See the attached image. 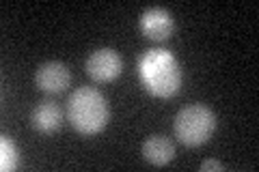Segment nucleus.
Returning <instances> with one entry per match:
<instances>
[{"instance_id": "f257e3e1", "label": "nucleus", "mask_w": 259, "mask_h": 172, "mask_svg": "<svg viewBox=\"0 0 259 172\" xmlns=\"http://www.w3.org/2000/svg\"><path fill=\"white\" fill-rule=\"evenodd\" d=\"M139 76L153 97L177 95L182 88V65L166 50H147L139 59Z\"/></svg>"}, {"instance_id": "f03ea898", "label": "nucleus", "mask_w": 259, "mask_h": 172, "mask_svg": "<svg viewBox=\"0 0 259 172\" xmlns=\"http://www.w3.org/2000/svg\"><path fill=\"white\" fill-rule=\"evenodd\" d=\"M67 119L71 127L82 136H95L106 129L110 119L108 101L100 91L91 86H82L69 95L67 101Z\"/></svg>"}, {"instance_id": "7ed1b4c3", "label": "nucleus", "mask_w": 259, "mask_h": 172, "mask_svg": "<svg viewBox=\"0 0 259 172\" xmlns=\"http://www.w3.org/2000/svg\"><path fill=\"white\" fill-rule=\"evenodd\" d=\"M216 114L203 103H192L177 112L175 117V136L186 146L205 144L216 132Z\"/></svg>"}, {"instance_id": "20e7f679", "label": "nucleus", "mask_w": 259, "mask_h": 172, "mask_svg": "<svg viewBox=\"0 0 259 172\" xmlns=\"http://www.w3.org/2000/svg\"><path fill=\"white\" fill-rule=\"evenodd\" d=\"M84 69L91 80L100 82V84H106V82H112L121 76L123 61H121V56L112 47H102V50H95L89 54Z\"/></svg>"}, {"instance_id": "39448f33", "label": "nucleus", "mask_w": 259, "mask_h": 172, "mask_svg": "<svg viewBox=\"0 0 259 172\" xmlns=\"http://www.w3.org/2000/svg\"><path fill=\"white\" fill-rule=\"evenodd\" d=\"M35 84L48 95H61L71 84V71L67 69V65H63L59 61L44 63L39 65V69L35 73Z\"/></svg>"}, {"instance_id": "423d86ee", "label": "nucleus", "mask_w": 259, "mask_h": 172, "mask_svg": "<svg viewBox=\"0 0 259 172\" xmlns=\"http://www.w3.org/2000/svg\"><path fill=\"white\" fill-rule=\"evenodd\" d=\"M141 30H143V35L151 41H166L173 35L175 22L166 9L151 7V9H147L141 15Z\"/></svg>"}, {"instance_id": "0eeeda50", "label": "nucleus", "mask_w": 259, "mask_h": 172, "mask_svg": "<svg viewBox=\"0 0 259 172\" xmlns=\"http://www.w3.org/2000/svg\"><path fill=\"white\" fill-rule=\"evenodd\" d=\"M30 123L39 134H54V132H59V127L63 123V112L54 101H41L32 110Z\"/></svg>"}, {"instance_id": "6e6552de", "label": "nucleus", "mask_w": 259, "mask_h": 172, "mask_svg": "<svg viewBox=\"0 0 259 172\" xmlns=\"http://www.w3.org/2000/svg\"><path fill=\"white\" fill-rule=\"evenodd\" d=\"M143 157L147 159L151 166H166L168 161L175 157V146L166 136H149L143 142Z\"/></svg>"}, {"instance_id": "1a4fd4ad", "label": "nucleus", "mask_w": 259, "mask_h": 172, "mask_svg": "<svg viewBox=\"0 0 259 172\" xmlns=\"http://www.w3.org/2000/svg\"><path fill=\"white\" fill-rule=\"evenodd\" d=\"M20 166V159H18V151H15V144L9 136H3L0 138V168L5 172H11Z\"/></svg>"}, {"instance_id": "9d476101", "label": "nucleus", "mask_w": 259, "mask_h": 172, "mask_svg": "<svg viewBox=\"0 0 259 172\" xmlns=\"http://www.w3.org/2000/svg\"><path fill=\"white\" fill-rule=\"evenodd\" d=\"M227 166L225 163H221L218 159H205L203 163H201V172H209V170H225Z\"/></svg>"}]
</instances>
